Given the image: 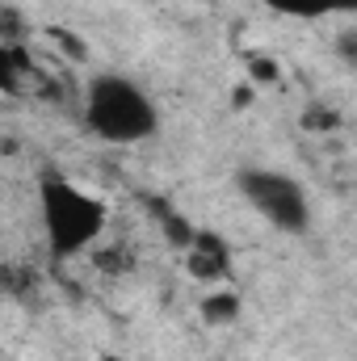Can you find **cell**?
<instances>
[{
  "instance_id": "1",
  "label": "cell",
  "mask_w": 357,
  "mask_h": 361,
  "mask_svg": "<svg viewBox=\"0 0 357 361\" xmlns=\"http://www.w3.org/2000/svg\"><path fill=\"white\" fill-rule=\"evenodd\" d=\"M38 214L47 231V252L55 265L89 252L109 223V206L55 169H42L38 177Z\"/></svg>"
},
{
  "instance_id": "2",
  "label": "cell",
  "mask_w": 357,
  "mask_h": 361,
  "mask_svg": "<svg viewBox=\"0 0 357 361\" xmlns=\"http://www.w3.org/2000/svg\"><path fill=\"white\" fill-rule=\"evenodd\" d=\"M89 135L101 143H143L160 130V109L147 92L126 76L101 72L85 85V109H80Z\"/></svg>"
},
{
  "instance_id": "3",
  "label": "cell",
  "mask_w": 357,
  "mask_h": 361,
  "mask_svg": "<svg viewBox=\"0 0 357 361\" xmlns=\"http://www.w3.org/2000/svg\"><path fill=\"white\" fill-rule=\"evenodd\" d=\"M236 189L244 193V202L269 219L277 231L286 235H303L311 227V202L303 193V185L277 169H240L236 173Z\"/></svg>"
},
{
  "instance_id": "4",
  "label": "cell",
  "mask_w": 357,
  "mask_h": 361,
  "mask_svg": "<svg viewBox=\"0 0 357 361\" xmlns=\"http://www.w3.org/2000/svg\"><path fill=\"white\" fill-rule=\"evenodd\" d=\"M185 269L193 281H223L231 273V248L214 231H198V240L185 248Z\"/></svg>"
},
{
  "instance_id": "5",
  "label": "cell",
  "mask_w": 357,
  "mask_h": 361,
  "mask_svg": "<svg viewBox=\"0 0 357 361\" xmlns=\"http://www.w3.org/2000/svg\"><path fill=\"white\" fill-rule=\"evenodd\" d=\"M261 4L282 17H303V21L332 17V13H357V0H261Z\"/></svg>"
},
{
  "instance_id": "6",
  "label": "cell",
  "mask_w": 357,
  "mask_h": 361,
  "mask_svg": "<svg viewBox=\"0 0 357 361\" xmlns=\"http://www.w3.org/2000/svg\"><path fill=\"white\" fill-rule=\"evenodd\" d=\"M202 315H206V324H236L240 319V294L236 290L206 294L202 298Z\"/></svg>"
},
{
  "instance_id": "7",
  "label": "cell",
  "mask_w": 357,
  "mask_h": 361,
  "mask_svg": "<svg viewBox=\"0 0 357 361\" xmlns=\"http://www.w3.org/2000/svg\"><path fill=\"white\" fill-rule=\"evenodd\" d=\"M303 126H307V130H337V126H341V114L328 109V105H311V109L303 114Z\"/></svg>"
},
{
  "instance_id": "8",
  "label": "cell",
  "mask_w": 357,
  "mask_h": 361,
  "mask_svg": "<svg viewBox=\"0 0 357 361\" xmlns=\"http://www.w3.org/2000/svg\"><path fill=\"white\" fill-rule=\"evenodd\" d=\"M248 72H253L257 85H277V76H282V68L265 55H248Z\"/></svg>"
},
{
  "instance_id": "9",
  "label": "cell",
  "mask_w": 357,
  "mask_h": 361,
  "mask_svg": "<svg viewBox=\"0 0 357 361\" xmlns=\"http://www.w3.org/2000/svg\"><path fill=\"white\" fill-rule=\"evenodd\" d=\"M92 261H97V269H109V273H118V269H131V261H126V257H122L118 248H109V252H97Z\"/></svg>"
},
{
  "instance_id": "10",
  "label": "cell",
  "mask_w": 357,
  "mask_h": 361,
  "mask_svg": "<svg viewBox=\"0 0 357 361\" xmlns=\"http://www.w3.org/2000/svg\"><path fill=\"white\" fill-rule=\"evenodd\" d=\"M337 51H341V59H345V63H353V68H357V30H349V34H341V38H337Z\"/></svg>"
},
{
  "instance_id": "11",
  "label": "cell",
  "mask_w": 357,
  "mask_h": 361,
  "mask_svg": "<svg viewBox=\"0 0 357 361\" xmlns=\"http://www.w3.org/2000/svg\"><path fill=\"white\" fill-rule=\"evenodd\" d=\"M97 361H126V357H118V353H101Z\"/></svg>"
}]
</instances>
